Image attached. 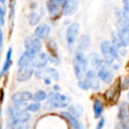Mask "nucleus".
I'll use <instances>...</instances> for the list:
<instances>
[{
  "mask_svg": "<svg viewBox=\"0 0 129 129\" xmlns=\"http://www.w3.org/2000/svg\"><path fill=\"white\" fill-rule=\"evenodd\" d=\"M101 52L107 64H109L111 68L117 70L119 68L120 66V55L118 54V50L114 48L110 41H104L100 45Z\"/></svg>",
  "mask_w": 129,
  "mask_h": 129,
  "instance_id": "nucleus-1",
  "label": "nucleus"
},
{
  "mask_svg": "<svg viewBox=\"0 0 129 129\" xmlns=\"http://www.w3.org/2000/svg\"><path fill=\"white\" fill-rule=\"evenodd\" d=\"M73 64H74V71L75 76L78 80H81L86 74V68L88 66V60L84 57L82 51H79V50L76 51Z\"/></svg>",
  "mask_w": 129,
  "mask_h": 129,
  "instance_id": "nucleus-2",
  "label": "nucleus"
},
{
  "mask_svg": "<svg viewBox=\"0 0 129 129\" xmlns=\"http://www.w3.org/2000/svg\"><path fill=\"white\" fill-rule=\"evenodd\" d=\"M121 81L119 79L117 80L104 93V97L109 103H115L118 102V98L120 96V92H121Z\"/></svg>",
  "mask_w": 129,
  "mask_h": 129,
  "instance_id": "nucleus-3",
  "label": "nucleus"
},
{
  "mask_svg": "<svg viewBox=\"0 0 129 129\" xmlns=\"http://www.w3.org/2000/svg\"><path fill=\"white\" fill-rule=\"evenodd\" d=\"M117 36L125 47L129 46V22L125 20H118L117 25Z\"/></svg>",
  "mask_w": 129,
  "mask_h": 129,
  "instance_id": "nucleus-4",
  "label": "nucleus"
},
{
  "mask_svg": "<svg viewBox=\"0 0 129 129\" xmlns=\"http://www.w3.org/2000/svg\"><path fill=\"white\" fill-rule=\"evenodd\" d=\"M97 71V75H98L99 79L101 81H103L106 84H109L113 81V73H112V68L109 64L105 62L104 60V62L99 66L96 68Z\"/></svg>",
  "mask_w": 129,
  "mask_h": 129,
  "instance_id": "nucleus-5",
  "label": "nucleus"
},
{
  "mask_svg": "<svg viewBox=\"0 0 129 129\" xmlns=\"http://www.w3.org/2000/svg\"><path fill=\"white\" fill-rule=\"evenodd\" d=\"M24 44H25L26 50L30 52L33 55H36V53L41 51V49H42L41 40L36 37V36H31L26 38Z\"/></svg>",
  "mask_w": 129,
  "mask_h": 129,
  "instance_id": "nucleus-6",
  "label": "nucleus"
},
{
  "mask_svg": "<svg viewBox=\"0 0 129 129\" xmlns=\"http://www.w3.org/2000/svg\"><path fill=\"white\" fill-rule=\"evenodd\" d=\"M49 103L54 108H64L68 105L67 96L59 93H51L49 95Z\"/></svg>",
  "mask_w": 129,
  "mask_h": 129,
  "instance_id": "nucleus-7",
  "label": "nucleus"
},
{
  "mask_svg": "<svg viewBox=\"0 0 129 129\" xmlns=\"http://www.w3.org/2000/svg\"><path fill=\"white\" fill-rule=\"evenodd\" d=\"M33 74H34V67L32 64H27L25 67H19L16 79L19 82H23V81H26L28 79H30L32 77Z\"/></svg>",
  "mask_w": 129,
  "mask_h": 129,
  "instance_id": "nucleus-8",
  "label": "nucleus"
},
{
  "mask_svg": "<svg viewBox=\"0 0 129 129\" xmlns=\"http://www.w3.org/2000/svg\"><path fill=\"white\" fill-rule=\"evenodd\" d=\"M64 0H49L47 2V8L51 18L57 17L61 11H62Z\"/></svg>",
  "mask_w": 129,
  "mask_h": 129,
  "instance_id": "nucleus-9",
  "label": "nucleus"
},
{
  "mask_svg": "<svg viewBox=\"0 0 129 129\" xmlns=\"http://www.w3.org/2000/svg\"><path fill=\"white\" fill-rule=\"evenodd\" d=\"M79 7V0H64L62 13L64 16L74 14Z\"/></svg>",
  "mask_w": 129,
  "mask_h": 129,
  "instance_id": "nucleus-10",
  "label": "nucleus"
},
{
  "mask_svg": "<svg viewBox=\"0 0 129 129\" xmlns=\"http://www.w3.org/2000/svg\"><path fill=\"white\" fill-rule=\"evenodd\" d=\"M80 26L77 23H73L68 27L66 34V38H67V43L68 46H72L75 43L76 38H77L78 33H79Z\"/></svg>",
  "mask_w": 129,
  "mask_h": 129,
  "instance_id": "nucleus-11",
  "label": "nucleus"
},
{
  "mask_svg": "<svg viewBox=\"0 0 129 129\" xmlns=\"http://www.w3.org/2000/svg\"><path fill=\"white\" fill-rule=\"evenodd\" d=\"M33 99V94L28 91L17 92L12 96L13 104H26V103Z\"/></svg>",
  "mask_w": 129,
  "mask_h": 129,
  "instance_id": "nucleus-12",
  "label": "nucleus"
},
{
  "mask_svg": "<svg viewBox=\"0 0 129 129\" xmlns=\"http://www.w3.org/2000/svg\"><path fill=\"white\" fill-rule=\"evenodd\" d=\"M85 81H87L89 88H92L93 90H96L99 88L100 82H99L98 75L95 74L94 70H88L85 74Z\"/></svg>",
  "mask_w": 129,
  "mask_h": 129,
  "instance_id": "nucleus-13",
  "label": "nucleus"
},
{
  "mask_svg": "<svg viewBox=\"0 0 129 129\" xmlns=\"http://www.w3.org/2000/svg\"><path fill=\"white\" fill-rule=\"evenodd\" d=\"M48 61H49V57H48V56H47V54L44 53V52L39 51L38 53H36V55H34L32 62H31V64H32L34 67L41 69V68H44V67H46Z\"/></svg>",
  "mask_w": 129,
  "mask_h": 129,
  "instance_id": "nucleus-14",
  "label": "nucleus"
},
{
  "mask_svg": "<svg viewBox=\"0 0 129 129\" xmlns=\"http://www.w3.org/2000/svg\"><path fill=\"white\" fill-rule=\"evenodd\" d=\"M50 33V27L48 24H41L37 26L35 29V36L40 40L45 39L48 37V36Z\"/></svg>",
  "mask_w": 129,
  "mask_h": 129,
  "instance_id": "nucleus-15",
  "label": "nucleus"
},
{
  "mask_svg": "<svg viewBox=\"0 0 129 129\" xmlns=\"http://www.w3.org/2000/svg\"><path fill=\"white\" fill-rule=\"evenodd\" d=\"M62 116L67 119V121L68 122V124L70 125V126L72 127L73 129H81V124H80V122L78 121L77 118L73 114H71L70 112L63 111Z\"/></svg>",
  "mask_w": 129,
  "mask_h": 129,
  "instance_id": "nucleus-16",
  "label": "nucleus"
},
{
  "mask_svg": "<svg viewBox=\"0 0 129 129\" xmlns=\"http://www.w3.org/2000/svg\"><path fill=\"white\" fill-rule=\"evenodd\" d=\"M33 57H34L33 54H31L30 52L25 50V51L21 54L20 58H19V61H18L19 67H25V66H27V64H30L31 62H32Z\"/></svg>",
  "mask_w": 129,
  "mask_h": 129,
  "instance_id": "nucleus-17",
  "label": "nucleus"
},
{
  "mask_svg": "<svg viewBox=\"0 0 129 129\" xmlns=\"http://www.w3.org/2000/svg\"><path fill=\"white\" fill-rule=\"evenodd\" d=\"M12 55H13V49L10 48L8 50L7 53H6V60H5L4 66L2 67V70L0 72V77L3 76L6 72H8V70L10 69L12 66Z\"/></svg>",
  "mask_w": 129,
  "mask_h": 129,
  "instance_id": "nucleus-18",
  "label": "nucleus"
},
{
  "mask_svg": "<svg viewBox=\"0 0 129 129\" xmlns=\"http://www.w3.org/2000/svg\"><path fill=\"white\" fill-rule=\"evenodd\" d=\"M93 111H94V115H95V118H100L102 116V113L104 111V104H103L102 101L95 99L94 101L93 104Z\"/></svg>",
  "mask_w": 129,
  "mask_h": 129,
  "instance_id": "nucleus-19",
  "label": "nucleus"
},
{
  "mask_svg": "<svg viewBox=\"0 0 129 129\" xmlns=\"http://www.w3.org/2000/svg\"><path fill=\"white\" fill-rule=\"evenodd\" d=\"M89 37L88 36H81V38L78 41V46H77V50L79 51H84L85 50L88 48L89 45Z\"/></svg>",
  "mask_w": 129,
  "mask_h": 129,
  "instance_id": "nucleus-20",
  "label": "nucleus"
},
{
  "mask_svg": "<svg viewBox=\"0 0 129 129\" xmlns=\"http://www.w3.org/2000/svg\"><path fill=\"white\" fill-rule=\"evenodd\" d=\"M88 59H89L91 66L95 67V69H96L104 60V59H103L102 57H100V55H98L97 53L91 54V55L89 56V57H88Z\"/></svg>",
  "mask_w": 129,
  "mask_h": 129,
  "instance_id": "nucleus-21",
  "label": "nucleus"
},
{
  "mask_svg": "<svg viewBox=\"0 0 129 129\" xmlns=\"http://www.w3.org/2000/svg\"><path fill=\"white\" fill-rule=\"evenodd\" d=\"M128 107H127V104L125 103L120 105L119 111H118V118L121 120H125L128 117Z\"/></svg>",
  "mask_w": 129,
  "mask_h": 129,
  "instance_id": "nucleus-22",
  "label": "nucleus"
},
{
  "mask_svg": "<svg viewBox=\"0 0 129 129\" xmlns=\"http://www.w3.org/2000/svg\"><path fill=\"white\" fill-rule=\"evenodd\" d=\"M47 96H48V95H47L44 90H38L33 95V100L35 102H41V101L45 100L47 98Z\"/></svg>",
  "mask_w": 129,
  "mask_h": 129,
  "instance_id": "nucleus-23",
  "label": "nucleus"
},
{
  "mask_svg": "<svg viewBox=\"0 0 129 129\" xmlns=\"http://www.w3.org/2000/svg\"><path fill=\"white\" fill-rule=\"evenodd\" d=\"M40 20H41V15L37 13L33 12L28 15V22L31 26H36L40 21Z\"/></svg>",
  "mask_w": 129,
  "mask_h": 129,
  "instance_id": "nucleus-24",
  "label": "nucleus"
},
{
  "mask_svg": "<svg viewBox=\"0 0 129 129\" xmlns=\"http://www.w3.org/2000/svg\"><path fill=\"white\" fill-rule=\"evenodd\" d=\"M9 129H28V124L27 122H23V123H12L11 122Z\"/></svg>",
  "mask_w": 129,
  "mask_h": 129,
  "instance_id": "nucleus-25",
  "label": "nucleus"
},
{
  "mask_svg": "<svg viewBox=\"0 0 129 129\" xmlns=\"http://www.w3.org/2000/svg\"><path fill=\"white\" fill-rule=\"evenodd\" d=\"M41 108V104H40L39 102H35L32 103V104L27 105V111H32V112H36V111H38Z\"/></svg>",
  "mask_w": 129,
  "mask_h": 129,
  "instance_id": "nucleus-26",
  "label": "nucleus"
},
{
  "mask_svg": "<svg viewBox=\"0 0 129 129\" xmlns=\"http://www.w3.org/2000/svg\"><path fill=\"white\" fill-rule=\"evenodd\" d=\"M15 10H14V4L13 1L10 2V21H11V28H13V20H14V14H15Z\"/></svg>",
  "mask_w": 129,
  "mask_h": 129,
  "instance_id": "nucleus-27",
  "label": "nucleus"
},
{
  "mask_svg": "<svg viewBox=\"0 0 129 129\" xmlns=\"http://www.w3.org/2000/svg\"><path fill=\"white\" fill-rule=\"evenodd\" d=\"M123 18L125 21L129 22V2L128 3H125V6H124V9H123Z\"/></svg>",
  "mask_w": 129,
  "mask_h": 129,
  "instance_id": "nucleus-28",
  "label": "nucleus"
},
{
  "mask_svg": "<svg viewBox=\"0 0 129 129\" xmlns=\"http://www.w3.org/2000/svg\"><path fill=\"white\" fill-rule=\"evenodd\" d=\"M70 111L72 113L71 114H73L74 116H77V117H79L80 115H81V111H82V110L80 108L79 109V107H76V106H74V105H73V106H70Z\"/></svg>",
  "mask_w": 129,
  "mask_h": 129,
  "instance_id": "nucleus-29",
  "label": "nucleus"
},
{
  "mask_svg": "<svg viewBox=\"0 0 129 129\" xmlns=\"http://www.w3.org/2000/svg\"><path fill=\"white\" fill-rule=\"evenodd\" d=\"M78 86H79L80 88L83 90H88V88H89V87H88L87 81H85V80H82V79L79 80V81H78Z\"/></svg>",
  "mask_w": 129,
  "mask_h": 129,
  "instance_id": "nucleus-30",
  "label": "nucleus"
},
{
  "mask_svg": "<svg viewBox=\"0 0 129 129\" xmlns=\"http://www.w3.org/2000/svg\"><path fill=\"white\" fill-rule=\"evenodd\" d=\"M5 15H6V11L2 6H0V26H3L5 24Z\"/></svg>",
  "mask_w": 129,
  "mask_h": 129,
  "instance_id": "nucleus-31",
  "label": "nucleus"
},
{
  "mask_svg": "<svg viewBox=\"0 0 129 129\" xmlns=\"http://www.w3.org/2000/svg\"><path fill=\"white\" fill-rule=\"evenodd\" d=\"M104 123H105V119H104V118H100L95 129H103V127H104Z\"/></svg>",
  "mask_w": 129,
  "mask_h": 129,
  "instance_id": "nucleus-32",
  "label": "nucleus"
},
{
  "mask_svg": "<svg viewBox=\"0 0 129 129\" xmlns=\"http://www.w3.org/2000/svg\"><path fill=\"white\" fill-rule=\"evenodd\" d=\"M121 86H122V88H128L129 87V76H127V77L125 78L123 82H121Z\"/></svg>",
  "mask_w": 129,
  "mask_h": 129,
  "instance_id": "nucleus-33",
  "label": "nucleus"
},
{
  "mask_svg": "<svg viewBox=\"0 0 129 129\" xmlns=\"http://www.w3.org/2000/svg\"><path fill=\"white\" fill-rule=\"evenodd\" d=\"M3 50V32L0 28V54L2 53Z\"/></svg>",
  "mask_w": 129,
  "mask_h": 129,
  "instance_id": "nucleus-34",
  "label": "nucleus"
},
{
  "mask_svg": "<svg viewBox=\"0 0 129 129\" xmlns=\"http://www.w3.org/2000/svg\"><path fill=\"white\" fill-rule=\"evenodd\" d=\"M5 2H6V0H0V3H2V4H4Z\"/></svg>",
  "mask_w": 129,
  "mask_h": 129,
  "instance_id": "nucleus-35",
  "label": "nucleus"
},
{
  "mask_svg": "<svg viewBox=\"0 0 129 129\" xmlns=\"http://www.w3.org/2000/svg\"><path fill=\"white\" fill-rule=\"evenodd\" d=\"M123 1H124V3H125H125H128L129 2V0H123Z\"/></svg>",
  "mask_w": 129,
  "mask_h": 129,
  "instance_id": "nucleus-36",
  "label": "nucleus"
},
{
  "mask_svg": "<svg viewBox=\"0 0 129 129\" xmlns=\"http://www.w3.org/2000/svg\"><path fill=\"white\" fill-rule=\"evenodd\" d=\"M3 125H2V123H0V129H2Z\"/></svg>",
  "mask_w": 129,
  "mask_h": 129,
  "instance_id": "nucleus-37",
  "label": "nucleus"
},
{
  "mask_svg": "<svg viewBox=\"0 0 129 129\" xmlns=\"http://www.w3.org/2000/svg\"><path fill=\"white\" fill-rule=\"evenodd\" d=\"M127 98L129 99V92H128V94H127Z\"/></svg>",
  "mask_w": 129,
  "mask_h": 129,
  "instance_id": "nucleus-38",
  "label": "nucleus"
},
{
  "mask_svg": "<svg viewBox=\"0 0 129 129\" xmlns=\"http://www.w3.org/2000/svg\"><path fill=\"white\" fill-rule=\"evenodd\" d=\"M1 113H2V111H1V109H0V116H1Z\"/></svg>",
  "mask_w": 129,
  "mask_h": 129,
  "instance_id": "nucleus-39",
  "label": "nucleus"
},
{
  "mask_svg": "<svg viewBox=\"0 0 129 129\" xmlns=\"http://www.w3.org/2000/svg\"><path fill=\"white\" fill-rule=\"evenodd\" d=\"M128 110H129V108H128Z\"/></svg>",
  "mask_w": 129,
  "mask_h": 129,
  "instance_id": "nucleus-40",
  "label": "nucleus"
}]
</instances>
